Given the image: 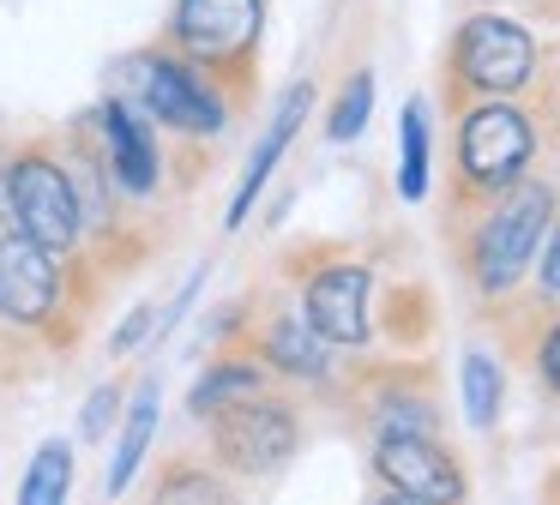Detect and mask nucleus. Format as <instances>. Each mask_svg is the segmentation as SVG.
Segmentation results:
<instances>
[{
	"mask_svg": "<svg viewBox=\"0 0 560 505\" xmlns=\"http://www.w3.org/2000/svg\"><path fill=\"white\" fill-rule=\"evenodd\" d=\"M206 451L223 475L266 481L290 469V457L302 451V409H295V397H278L266 385V391L242 397L206 421Z\"/></svg>",
	"mask_w": 560,
	"mask_h": 505,
	"instance_id": "0eeeda50",
	"label": "nucleus"
},
{
	"mask_svg": "<svg viewBox=\"0 0 560 505\" xmlns=\"http://www.w3.org/2000/svg\"><path fill=\"white\" fill-rule=\"evenodd\" d=\"M548 505H560V475H555V488H548Z\"/></svg>",
	"mask_w": 560,
	"mask_h": 505,
	"instance_id": "cd10ccee",
	"label": "nucleus"
},
{
	"mask_svg": "<svg viewBox=\"0 0 560 505\" xmlns=\"http://www.w3.org/2000/svg\"><path fill=\"white\" fill-rule=\"evenodd\" d=\"M266 385H271V373L259 367V355H254V349H235V355H218L206 373H199V385H194V391H187V415H194V421H211L218 409L242 403V397L266 391Z\"/></svg>",
	"mask_w": 560,
	"mask_h": 505,
	"instance_id": "dca6fc26",
	"label": "nucleus"
},
{
	"mask_svg": "<svg viewBox=\"0 0 560 505\" xmlns=\"http://www.w3.org/2000/svg\"><path fill=\"white\" fill-rule=\"evenodd\" d=\"M560 211V187L542 175H524L518 187H506L500 199L476 204V211L452 216L458 228V271L470 283L476 301L500 307L524 289V277L536 271V252L548 240V223Z\"/></svg>",
	"mask_w": 560,
	"mask_h": 505,
	"instance_id": "f257e3e1",
	"label": "nucleus"
},
{
	"mask_svg": "<svg viewBox=\"0 0 560 505\" xmlns=\"http://www.w3.org/2000/svg\"><path fill=\"white\" fill-rule=\"evenodd\" d=\"M374 475L386 481V493H410L422 505L470 500L464 457L440 433H374Z\"/></svg>",
	"mask_w": 560,
	"mask_h": 505,
	"instance_id": "9b49d317",
	"label": "nucleus"
},
{
	"mask_svg": "<svg viewBox=\"0 0 560 505\" xmlns=\"http://www.w3.org/2000/svg\"><path fill=\"white\" fill-rule=\"evenodd\" d=\"M536 343H530V373L548 397L560 403V307H536Z\"/></svg>",
	"mask_w": 560,
	"mask_h": 505,
	"instance_id": "4be33fe9",
	"label": "nucleus"
},
{
	"mask_svg": "<svg viewBox=\"0 0 560 505\" xmlns=\"http://www.w3.org/2000/svg\"><path fill=\"white\" fill-rule=\"evenodd\" d=\"M67 493H73V445L43 439L19 481V505H67Z\"/></svg>",
	"mask_w": 560,
	"mask_h": 505,
	"instance_id": "aec40b11",
	"label": "nucleus"
},
{
	"mask_svg": "<svg viewBox=\"0 0 560 505\" xmlns=\"http://www.w3.org/2000/svg\"><path fill=\"white\" fill-rule=\"evenodd\" d=\"M85 127H91V139H97V156H103V168H109L115 192H121L127 204H145L151 192H158V180H163L158 127H151L121 91L103 96V103L85 115Z\"/></svg>",
	"mask_w": 560,
	"mask_h": 505,
	"instance_id": "9d476101",
	"label": "nucleus"
},
{
	"mask_svg": "<svg viewBox=\"0 0 560 505\" xmlns=\"http://www.w3.org/2000/svg\"><path fill=\"white\" fill-rule=\"evenodd\" d=\"M115 91H121L158 132H182V139H218V132L230 127V115L242 108L211 72H199L194 60H182L163 36H151L145 48H133V55L115 67Z\"/></svg>",
	"mask_w": 560,
	"mask_h": 505,
	"instance_id": "20e7f679",
	"label": "nucleus"
},
{
	"mask_svg": "<svg viewBox=\"0 0 560 505\" xmlns=\"http://www.w3.org/2000/svg\"><path fill=\"white\" fill-rule=\"evenodd\" d=\"M314 79H295L290 91H283V103H278V115H271V127L259 132V144L247 151V163H242V180H235V192H230V204H223V228H242L247 216H254V204H259V192L271 187V175H278V163L290 156V144H295V132L307 127V115H314Z\"/></svg>",
	"mask_w": 560,
	"mask_h": 505,
	"instance_id": "f8f14e48",
	"label": "nucleus"
},
{
	"mask_svg": "<svg viewBox=\"0 0 560 505\" xmlns=\"http://www.w3.org/2000/svg\"><path fill=\"white\" fill-rule=\"evenodd\" d=\"M368 115H374V72L355 67V72H343V84L331 91L326 139H331V144H355V139L368 132Z\"/></svg>",
	"mask_w": 560,
	"mask_h": 505,
	"instance_id": "412c9836",
	"label": "nucleus"
},
{
	"mask_svg": "<svg viewBox=\"0 0 560 505\" xmlns=\"http://www.w3.org/2000/svg\"><path fill=\"white\" fill-rule=\"evenodd\" d=\"M536 307H560V211L548 223L542 252H536Z\"/></svg>",
	"mask_w": 560,
	"mask_h": 505,
	"instance_id": "b1692460",
	"label": "nucleus"
},
{
	"mask_svg": "<svg viewBox=\"0 0 560 505\" xmlns=\"http://www.w3.org/2000/svg\"><path fill=\"white\" fill-rule=\"evenodd\" d=\"M151 325H158V307H151V301H139V307L121 319V331L109 337V355H133L139 343H151Z\"/></svg>",
	"mask_w": 560,
	"mask_h": 505,
	"instance_id": "393cba45",
	"label": "nucleus"
},
{
	"mask_svg": "<svg viewBox=\"0 0 560 505\" xmlns=\"http://www.w3.org/2000/svg\"><path fill=\"white\" fill-rule=\"evenodd\" d=\"M295 289H302V319L331 349L374 343V271L362 259H350V252L295 259Z\"/></svg>",
	"mask_w": 560,
	"mask_h": 505,
	"instance_id": "6e6552de",
	"label": "nucleus"
},
{
	"mask_svg": "<svg viewBox=\"0 0 560 505\" xmlns=\"http://www.w3.org/2000/svg\"><path fill=\"white\" fill-rule=\"evenodd\" d=\"M542 60L548 55H542V36L530 31V19L476 7L446 36L440 96H446V108L482 103V96H530L536 79H542Z\"/></svg>",
	"mask_w": 560,
	"mask_h": 505,
	"instance_id": "7ed1b4c3",
	"label": "nucleus"
},
{
	"mask_svg": "<svg viewBox=\"0 0 560 505\" xmlns=\"http://www.w3.org/2000/svg\"><path fill=\"white\" fill-rule=\"evenodd\" d=\"M254 355H259V367H266L271 379H283V385H331V355H338V349H331L302 313L278 307V313L259 319Z\"/></svg>",
	"mask_w": 560,
	"mask_h": 505,
	"instance_id": "4468645a",
	"label": "nucleus"
},
{
	"mask_svg": "<svg viewBox=\"0 0 560 505\" xmlns=\"http://www.w3.org/2000/svg\"><path fill=\"white\" fill-rule=\"evenodd\" d=\"M374 505H422V500H410V493H380Z\"/></svg>",
	"mask_w": 560,
	"mask_h": 505,
	"instance_id": "bb28decb",
	"label": "nucleus"
},
{
	"mask_svg": "<svg viewBox=\"0 0 560 505\" xmlns=\"http://www.w3.org/2000/svg\"><path fill=\"white\" fill-rule=\"evenodd\" d=\"M158 421H163V391H158V379H139V391H127V403H121V427H115L109 481H103V488H109L115 500H121V493L139 481V463H145L151 439H158Z\"/></svg>",
	"mask_w": 560,
	"mask_h": 505,
	"instance_id": "2eb2a0df",
	"label": "nucleus"
},
{
	"mask_svg": "<svg viewBox=\"0 0 560 505\" xmlns=\"http://www.w3.org/2000/svg\"><path fill=\"white\" fill-rule=\"evenodd\" d=\"M434 192V115L422 96H410L398 115V199L422 204Z\"/></svg>",
	"mask_w": 560,
	"mask_h": 505,
	"instance_id": "f3484780",
	"label": "nucleus"
},
{
	"mask_svg": "<svg viewBox=\"0 0 560 505\" xmlns=\"http://www.w3.org/2000/svg\"><path fill=\"white\" fill-rule=\"evenodd\" d=\"M73 307V259L43 252L25 235H0V325L19 331H55Z\"/></svg>",
	"mask_w": 560,
	"mask_h": 505,
	"instance_id": "1a4fd4ad",
	"label": "nucleus"
},
{
	"mask_svg": "<svg viewBox=\"0 0 560 505\" xmlns=\"http://www.w3.org/2000/svg\"><path fill=\"white\" fill-rule=\"evenodd\" d=\"M0 235H7V223H0Z\"/></svg>",
	"mask_w": 560,
	"mask_h": 505,
	"instance_id": "c85d7f7f",
	"label": "nucleus"
},
{
	"mask_svg": "<svg viewBox=\"0 0 560 505\" xmlns=\"http://www.w3.org/2000/svg\"><path fill=\"white\" fill-rule=\"evenodd\" d=\"M121 403H127L121 379L97 385V391L85 397V409H79V433H85V439H109V427H115V409H121Z\"/></svg>",
	"mask_w": 560,
	"mask_h": 505,
	"instance_id": "5701e85b",
	"label": "nucleus"
},
{
	"mask_svg": "<svg viewBox=\"0 0 560 505\" xmlns=\"http://www.w3.org/2000/svg\"><path fill=\"white\" fill-rule=\"evenodd\" d=\"M0 223L37 240L43 252H61V259H73L85 247V211H79L73 168L55 144L25 139L0 151Z\"/></svg>",
	"mask_w": 560,
	"mask_h": 505,
	"instance_id": "39448f33",
	"label": "nucleus"
},
{
	"mask_svg": "<svg viewBox=\"0 0 560 505\" xmlns=\"http://www.w3.org/2000/svg\"><path fill=\"white\" fill-rule=\"evenodd\" d=\"M151 505H235V488L206 457H170L151 481Z\"/></svg>",
	"mask_w": 560,
	"mask_h": 505,
	"instance_id": "a211bd4d",
	"label": "nucleus"
},
{
	"mask_svg": "<svg viewBox=\"0 0 560 505\" xmlns=\"http://www.w3.org/2000/svg\"><path fill=\"white\" fill-rule=\"evenodd\" d=\"M542 156V120L518 96H482V103L452 108V187L446 211L464 216L476 204L518 187Z\"/></svg>",
	"mask_w": 560,
	"mask_h": 505,
	"instance_id": "f03ea898",
	"label": "nucleus"
},
{
	"mask_svg": "<svg viewBox=\"0 0 560 505\" xmlns=\"http://www.w3.org/2000/svg\"><path fill=\"white\" fill-rule=\"evenodd\" d=\"M158 36L199 72H211L235 103H247L266 48V0H175Z\"/></svg>",
	"mask_w": 560,
	"mask_h": 505,
	"instance_id": "423d86ee",
	"label": "nucleus"
},
{
	"mask_svg": "<svg viewBox=\"0 0 560 505\" xmlns=\"http://www.w3.org/2000/svg\"><path fill=\"white\" fill-rule=\"evenodd\" d=\"M355 391H362L368 433H440V403L428 367H380Z\"/></svg>",
	"mask_w": 560,
	"mask_h": 505,
	"instance_id": "ddd939ff",
	"label": "nucleus"
},
{
	"mask_svg": "<svg viewBox=\"0 0 560 505\" xmlns=\"http://www.w3.org/2000/svg\"><path fill=\"white\" fill-rule=\"evenodd\" d=\"M482 7H494V12L518 7L524 19H560V0H482Z\"/></svg>",
	"mask_w": 560,
	"mask_h": 505,
	"instance_id": "a878e982",
	"label": "nucleus"
},
{
	"mask_svg": "<svg viewBox=\"0 0 560 505\" xmlns=\"http://www.w3.org/2000/svg\"><path fill=\"white\" fill-rule=\"evenodd\" d=\"M464 415H470L476 433H494L500 427V409H506V367H500L488 349H464Z\"/></svg>",
	"mask_w": 560,
	"mask_h": 505,
	"instance_id": "6ab92c4d",
	"label": "nucleus"
}]
</instances>
